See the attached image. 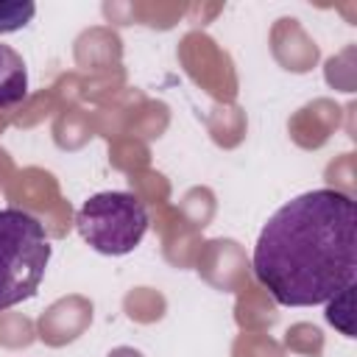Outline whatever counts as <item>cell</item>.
Returning a JSON list of instances; mask_svg holds the SVG:
<instances>
[{
    "mask_svg": "<svg viewBox=\"0 0 357 357\" xmlns=\"http://www.w3.org/2000/svg\"><path fill=\"white\" fill-rule=\"evenodd\" d=\"M254 276L282 307H318L354 287L357 204L312 190L279 206L254 245Z\"/></svg>",
    "mask_w": 357,
    "mask_h": 357,
    "instance_id": "6da1fadb",
    "label": "cell"
},
{
    "mask_svg": "<svg viewBox=\"0 0 357 357\" xmlns=\"http://www.w3.org/2000/svg\"><path fill=\"white\" fill-rule=\"evenodd\" d=\"M47 262L45 226L22 209H0V312L36 296Z\"/></svg>",
    "mask_w": 357,
    "mask_h": 357,
    "instance_id": "7a4b0ae2",
    "label": "cell"
},
{
    "mask_svg": "<svg viewBox=\"0 0 357 357\" xmlns=\"http://www.w3.org/2000/svg\"><path fill=\"white\" fill-rule=\"evenodd\" d=\"M75 226L84 243L106 257L134 251L148 231V209L134 192H98L75 212Z\"/></svg>",
    "mask_w": 357,
    "mask_h": 357,
    "instance_id": "3957f363",
    "label": "cell"
},
{
    "mask_svg": "<svg viewBox=\"0 0 357 357\" xmlns=\"http://www.w3.org/2000/svg\"><path fill=\"white\" fill-rule=\"evenodd\" d=\"M28 95V70L11 45H0V109L22 103Z\"/></svg>",
    "mask_w": 357,
    "mask_h": 357,
    "instance_id": "277c9868",
    "label": "cell"
},
{
    "mask_svg": "<svg viewBox=\"0 0 357 357\" xmlns=\"http://www.w3.org/2000/svg\"><path fill=\"white\" fill-rule=\"evenodd\" d=\"M36 6L31 0H0V33L20 31L31 22Z\"/></svg>",
    "mask_w": 357,
    "mask_h": 357,
    "instance_id": "5b68a950",
    "label": "cell"
},
{
    "mask_svg": "<svg viewBox=\"0 0 357 357\" xmlns=\"http://www.w3.org/2000/svg\"><path fill=\"white\" fill-rule=\"evenodd\" d=\"M109 357H142V354L134 351V349H128V346H120V349H114Z\"/></svg>",
    "mask_w": 357,
    "mask_h": 357,
    "instance_id": "8992f818",
    "label": "cell"
}]
</instances>
